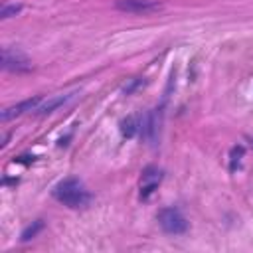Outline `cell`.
<instances>
[{
    "mask_svg": "<svg viewBox=\"0 0 253 253\" xmlns=\"http://www.w3.org/2000/svg\"><path fill=\"white\" fill-rule=\"evenodd\" d=\"M20 10H22V4H4L2 10H0V18H2V20L12 18V16H16Z\"/></svg>",
    "mask_w": 253,
    "mask_h": 253,
    "instance_id": "obj_11",
    "label": "cell"
},
{
    "mask_svg": "<svg viewBox=\"0 0 253 253\" xmlns=\"http://www.w3.org/2000/svg\"><path fill=\"white\" fill-rule=\"evenodd\" d=\"M115 8L128 14H152L162 10L158 0H115Z\"/></svg>",
    "mask_w": 253,
    "mask_h": 253,
    "instance_id": "obj_5",
    "label": "cell"
},
{
    "mask_svg": "<svg viewBox=\"0 0 253 253\" xmlns=\"http://www.w3.org/2000/svg\"><path fill=\"white\" fill-rule=\"evenodd\" d=\"M138 128H140V125H138V121H136L134 117H126V119L121 123V132H123V136H126V138L134 136Z\"/></svg>",
    "mask_w": 253,
    "mask_h": 253,
    "instance_id": "obj_9",
    "label": "cell"
},
{
    "mask_svg": "<svg viewBox=\"0 0 253 253\" xmlns=\"http://www.w3.org/2000/svg\"><path fill=\"white\" fill-rule=\"evenodd\" d=\"M160 180H162V172H160L158 168L148 166V168L142 172V178H140V198L146 200V198L156 190V186L160 184Z\"/></svg>",
    "mask_w": 253,
    "mask_h": 253,
    "instance_id": "obj_6",
    "label": "cell"
},
{
    "mask_svg": "<svg viewBox=\"0 0 253 253\" xmlns=\"http://www.w3.org/2000/svg\"><path fill=\"white\" fill-rule=\"evenodd\" d=\"M160 125H162V109H152V111H148V113L142 117V121H140V132H142V136H144L150 144H154V142L158 140Z\"/></svg>",
    "mask_w": 253,
    "mask_h": 253,
    "instance_id": "obj_4",
    "label": "cell"
},
{
    "mask_svg": "<svg viewBox=\"0 0 253 253\" xmlns=\"http://www.w3.org/2000/svg\"><path fill=\"white\" fill-rule=\"evenodd\" d=\"M40 103H42V97H32V99L20 101L18 105L6 107V109L2 111V115H0V119H2V121H10V119H14V117H20V115H24L26 111H36Z\"/></svg>",
    "mask_w": 253,
    "mask_h": 253,
    "instance_id": "obj_7",
    "label": "cell"
},
{
    "mask_svg": "<svg viewBox=\"0 0 253 253\" xmlns=\"http://www.w3.org/2000/svg\"><path fill=\"white\" fill-rule=\"evenodd\" d=\"M158 223L170 235H180L188 229V221L178 208H162L158 211Z\"/></svg>",
    "mask_w": 253,
    "mask_h": 253,
    "instance_id": "obj_2",
    "label": "cell"
},
{
    "mask_svg": "<svg viewBox=\"0 0 253 253\" xmlns=\"http://www.w3.org/2000/svg\"><path fill=\"white\" fill-rule=\"evenodd\" d=\"M249 140H251V144H253V138H249Z\"/></svg>",
    "mask_w": 253,
    "mask_h": 253,
    "instance_id": "obj_14",
    "label": "cell"
},
{
    "mask_svg": "<svg viewBox=\"0 0 253 253\" xmlns=\"http://www.w3.org/2000/svg\"><path fill=\"white\" fill-rule=\"evenodd\" d=\"M138 85H142V79H134L130 85H126V87H125V93H126V95H128V93H132V89H136Z\"/></svg>",
    "mask_w": 253,
    "mask_h": 253,
    "instance_id": "obj_13",
    "label": "cell"
},
{
    "mask_svg": "<svg viewBox=\"0 0 253 253\" xmlns=\"http://www.w3.org/2000/svg\"><path fill=\"white\" fill-rule=\"evenodd\" d=\"M71 97H73V93H67V95H57V97H51V99H47V101L40 103V105H38V109H36V113H38V115H47V113L55 111L57 107L65 105V103H67V101H69Z\"/></svg>",
    "mask_w": 253,
    "mask_h": 253,
    "instance_id": "obj_8",
    "label": "cell"
},
{
    "mask_svg": "<svg viewBox=\"0 0 253 253\" xmlns=\"http://www.w3.org/2000/svg\"><path fill=\"white\" fill-rule=\"evenodd\" d=\"M42 229H43V219H36L32 225H28V227L22 231V241H30V239L36 237Z\"/></svg>",
    "mask_w": 253,
    "mask_h": 253,
    "instance_id": "obj_10",
    "label": "cell"
},
{
    "mask_svg": "<svg viewBox=\"0 0 253 253\" xmlns=\"http://www.w3.org/2000/svg\"><path fill=\"white\" fill-rule=\"evenodd\" d=\"M2 67L12 73H28L34 69L32 61L26 55H22L20 51H12L8 47L2 49Z\"/></svg>",
    "mask_w": 253,
    "mask_h": 253,
    "instance_id": "obj_3",
    "label": "cell"
},
{
    "mask_svg": "<svg viewBox=\"0 0 253 253\" xmlns=\"http://www.w3.org/2000/svg\"><path fill=\"white\" fill-rule=\"evenodd\" d=\"M243 152H245V148H243L241 144L231 148V164H229V170H231V172H235V168H237V164H239V160H241Z\"/></svg>",
    "mask_w": 253,
    "mask_h": 253,
    "instance_id": "obj_12",
    "label": "cell"
},
{
    "mask_svg": "<svg viewBox=\"0 0 253 253\" xmlns=\"http://www.w3.org/2000/svg\"><path fill=\"white\" fill-rule=\"evenodd\" d=\"M53 198L61 202L67 208H85L91 202V194L85 190V186L77 178H67L59 182L53 190Z\"/></svg>",
    "mask_w": 253,
    "mask_h": 253,
    "instance_id": "obj_1",
    "label": "cell"
}]
</instances>
